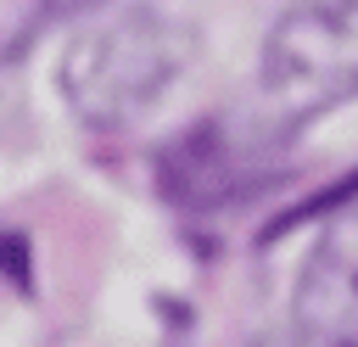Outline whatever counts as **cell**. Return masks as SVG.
Returning <instances> with one entry per match:
<instances>
[{
    "label": "cell",
    "mask_w": 358,
    "mask_h": 347,
    "mask_svg": "<svg viewBox=\"0 0 358 347\" xmlns=\"http://www.w3.org/2000/svg\"><path fill=\"white\" fill-rule=\"evenodd\" d=\"M190 62V28L145 0H117L84 17L62 50V95L84 129H129L145 118L179 67Z\"/></svg>",
    "instance_id": "cell-1"
},
{
    "label": "cell",
    "mask_w": 358,
    "mask_h": 347,
    "mask_svg": "<svg viewBox=\"0 0 358 347\" xmlns=\"http://www.w3.org/2000/svg\"><path fill=\"white\" fill-rule=\"evenodd\" d=\"M358 95V0L291 6L263 39V101L280 129H296Z\"/></svg>",
    "instance_id": "cell-2"
},
{
    "label": "cell",
    "mask_w": 358,
    "mask_h": 347,
    "mask_svg": "<svg viewBox=\"0 0 358 347\" xmlns=\"http://www.w3.org/2000/svg\"><path fill=\"white\" fill-rule=\"evenodd\" d=\"M274 347H358V213H341L319 235L296 280L291 330Z\"/></svg>",
    "instance_id": "cell-4"
},
{
    "label": "cell",
    "mask_w": 358,
    "mask_h": 347,
    "mask_svg": "<svg viewBox=\"0 0 358 347\" xmlns=\"http://www.w3.org/2000/svg\"><path fill=\"white\" fill-rule=\"evenodd\" d=\"M285 129L274 118L263 123H235V118H213L196 123L190 134H179L162 151V190L179 207H224L246 190H257L263 179H274V140Z\"/></svg>",
    "instance_id": "cell-3"
}]
</instances>
